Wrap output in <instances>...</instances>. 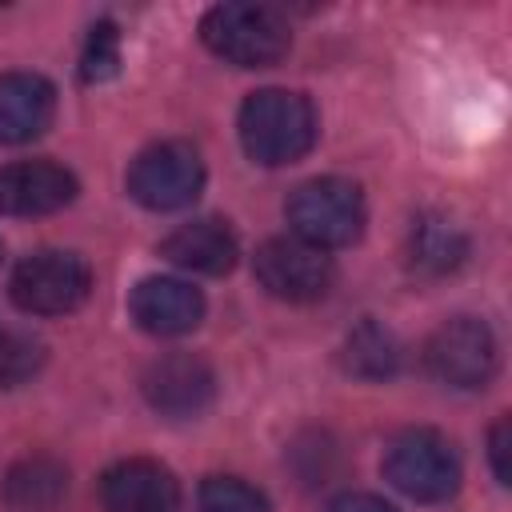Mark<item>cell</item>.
I'll return each instance as SVG.
<instances>
[{
	"instance_id": "obj_1",
	"label": "cell",
	"mask_w": 512,
	"mask_h": 512,
	"mask_svg": "<svg viewBox=\"0 0 512 512\" xmlns=\"http://www.w3.org/2000/svg\"><path fill=\"white\" fill-rule=\"evenodd\" d=\"M240 144L256 164L280 168L300 160L316 144V108L304 92L260 88L240 104Z\"/></svg>"
},
{
	"instance_id": "obj_2",
	"label": "cell",
	"mask_w": 512,
	"mask_h": 512,
	"mask_svg": "<svg viewBox=\"0 0 512 512\" xmlns=\"http://www.w3.org/2000/svg\"><path fill=\"white\" fill-rule=\"evenodd\" d=\"M200 40L236 68H268L292 48L288 20L272 4H216L200 20Z\"/></svg>"
},
{
	"instance_id": "obj_3",
	"label": "cell",
	"mask_w": 512,
	"mask_h": 512,
	"mask_svg": "<svg viewBox=\"0 0 512 512\" xmlns=\"http://www.w3.org/2000/svg\"><path fill=\"white\" fill-rule=\"evenodd\" d=\"M368 220L364 208V192L360 184L344 180V176H316L304 180L292 196H288V224L292 236L316 244V248H344L352 240H360Z\"/></svg>"
},
{
	"instance_id": "obj_4",
	"label": "cell",
	"mask_w": 512,
	"mask_h": 512,
	"mask_svg": "<svg viewBox=\"0 0 512 512\" xmlns=\"http://www.w3.org/2000/svg\"><path fill=\"white\" fill-rule=\"evenodd\" d=\"M384 480L408 500L440 504L460 488V460L440 432L408 428L384 452Z\"/></svg>"
},
{
	"instance_id": "obj_5",
	"label": "cell",
	"mask_w": 512,
	"mask_h": 512,
	"mask_svg": "<svg viewBox=\"0 0 512 512\" xmlns=\"http://www.w3.org/2000/svg\"><path fill=\"white\" fill-rule=\"evenodd\" d=\"M20 312L32 316H64L76 312L92 292V268L84 256L68 248H40L24 256L8 284Z\"/></svg>"
},
{
	"instance_id": "obj_6",
	"label": "cell",
	"mask_w": 512,
	"mask_h": 512,
	"mask_svg": "<svg viewBox=\"0 0 512 512\" xmlns=\"http://www.w3.org/2000/svg\"><path fill=\"white\" fill-rule=\"evenodd\" d=\"M204 188V160L184 140H160L144 148L128 168V196L152 212L188 208Z\"/></svg>"
},
{
	"instance_id": "obj_7",
	"label": "cell",
	"mask_w": 512,
	"mask_h": 512,
	"mask_svg": "<svg viewBox=\"0 0 512 512\" xmlns=\"http://www.w3.org/2000/svg\"><path fill=\"white\" fill-rule=\"evenodd\" d=\"M252 272L260 280V288L276 300H288V304H308V300H320L328 288H332V256L300 236H272L256 248V260H252Z\"/></svg>"
},
{
	"instance_id": "obj_8",
	"label": "cell",
	"mask_w": 512,
	"mask_h": 512,
	"mask_svg": "<svg viewBox=\"0 0 512 512\" xmlns=\"http://www.w3.org/2000/svg\"><path fill=\"white\" fill-rule=\"evenodd\" d=\"M424 364L448 388H484L496 372V336L476 316H452L428 336Z\"/></svg>"
},
{
	"instance_id": "obj_9",
	"label": "cell",
	"mask_w": 512,
	"mask_h": 512,
	"mask_svg": "<svg viewBox=\"0 0 512 512\" xmlns=\"http://www.w3.org/2000/svg\"><path fill=\"white\" fill-rule=\"evenodd\" d=\"M216 396V372L192 352H168L144 372V400L168 420L200 416Z\"/></svg>"
},
{
	"instance_id": "obj_10",
	"label": "cell",
	"mask_w": 512,
	"mask_h": 512,
	"mask_svg": "<svg viewBox=\"0 0 512 512\" xmlns=\"http://www.w3.org/2000/svg\"><path fill=\"white\" fill-rule=\"evenodd\" d=\"M76 200V176L56 160H16L0 168L4 216H48Z\"/></svg>"
},
{
	"instance_id": "obj_11",
	"label": "cell",
	"mask_w": 512,
	"mask_h": 512,
	"mask_svg": "<svg viewBox=\"0 0 512 512\" xmlns=\"http://www.w3.org/2000/svg\"><path fill=\"white\" fill-rule=\"evenodd\" d=\"M100 504L104 512H180V484L164 464L132 456L100 476Z\"/></svg>"
},
{
	"instance_id": "obj_12",
	"label": "cell",
	"mask_w": 512,
	"mask_h": 512,
	"mask_svg": "<svg viewBox=\"0 0 512 512\" xmlns=\"http://www.w3.org/2000/svg\"><path fill=\"white\" fill-rule=\"evenodd\" d=\"M132 320L152 336H184L204 316V296L176 276H144L128 300Z\"/></svg>"
},
{
	"instance_id": "obj_13",
	"label": "cell",
	"mask_w": 512,
	"mask_h": 512,
	"mask_svg": "<svg viewBox=\"0 0 512 512\" xmlns=\"http://www.w3.org/2000/svg\"><path fill=\"white\" fill-rule=\"evenodd\" d=\"M56 116V88L40 72L0 76V144H28L48 132Z\"/></svg>"
},
{
	"instance_id": "obj_14",
	"label": "cell",
	"mask_w": 512,
	"mask_h": 512,
	"mask_svg": "<svg viewBox=\"0 0 512 512\" xmlns=\"http://www.w3.org/2000/svg\"><path fill=\"white\" fill-rule=\"evenodd\" d=\"M160 256L172 260V264L184 268V272L224 276V272H232V264H236V256H240V244H236V232L228 228V220L204 216V220L180 224L172 236H164Z\"/></svg>"
},
{
	"instance_id": "obj_15",
	"label": "cell",
	"mask_w": 512,
	"mask_h": 512,
	"mask_svg": "<svg viewBox=\"0 0 512 512\" xmlns=\"http://www.w3.org/2000/svg\"><path fill=\"white\" fill-rule=\"evenodd\" d=\"M0 492L12 512H52L68 492V468L52 456H24L4 472Z\"/></svg>"
},
{
	"instance_id": "obj_16",
	"label": "cell",
	"mask_w": 512,
	"mask_h": 512,
	"mask_svg": "<svg viewBox=\"0 0 512 512\" xmlns=\"http://www.w3.org/2000/svg\"><path fill=\"white\" fill-rule=\"evenodd\" d=\"M468 256L464 232L448 216H420L408 232V264L424 276H444L456 272Z\"/></svg>"
},
{
	"instance_id": "obj_17",
	"label": "cell",
	"mask_w": 512,
	"mask_h": 512,
	"mask_svg": "<svg viewBox=\"0 0 512 512\" xmlns=\"http://www.w3.org/2000/svg\"><path fill=\"white\" fill-rule=\"evenodd\" d=\"M400 360H404L400 340L388 328L372 324V320L352 328L348 340H344V368L360 380H388V376L400 372Z\"/></svg>"
},
{
	"instance_id": "obj_18",
	"label": "cell",
	"mask_w": 512,
	"mask_h": 512,
	"mask_svg": "<svg viewBox=\"0 0 512 512\" xmlns=\"http://www.w3.org/2000/svg\"><path fill=\"white\" fill-rule=\"evenodd\" d=\"M196 512H268V500L240 476H208L200 484Z\"/></svg>"
},
{
	"instance_id": "obj_19",
	"label": "cell",
	"mask_w": 512,
	"mask_h": 512,
	"mask_svg": "<svg viewBox=\"0 0 512 512\" xmlns=\"http://www.w3.org/2000/svg\"><path fill=\"white\" fill-rule=\"evenodd\" d=\"M44 364V344L28 332H0V388L28 384Z\"/></svg>"
},
{
	"instance_id": "obj_20",
	"label": "cell",
	"mask_w": 512,
	"mask_h": 512,
	"mask_svg": "<svg viewBox=\"0 0 512 512\" xmlns=\"http://www.w3.org/2000/svg\"><path fill=\"white\" fill-rule=\"evenodd\" d=\"M116 68H120V32L112 20H100L88 32V44L80 56V76L88 84H100V80H112Z\"/></svg>"
},
{
	"instance_id": "obj_21",
	"label": "cell",
	"mask_w": 512,
	"mask_h": 512,
	"mask_svg": "<svg viewBox=\"0 0 512 512\" xmlns=\"http://www.w3.org/2000/svg\"><path fill=\"white\" fill-rule=\"evenodd\" d=\"M508 448H512V428H508V420H496V428H492V436H488V456H492V472H496L500 484H512Z\"/></svg>"
},
{
	"instance_id": "obj_22",
	"label": "cell",
	"mask_w": 512,
	"mask_h": 512,
	"mask_svg": "<svg viewBox=\"0 0 512 512\" xmlns=\"http://www.w3.org/2000/svg\"><path fill=\"white\" fill-rule=\"evenodd\" d=\"M328 512H400V508H392L388 500H380L372 492H344L328 504Z\"/></svg>"
}]
</instances>
